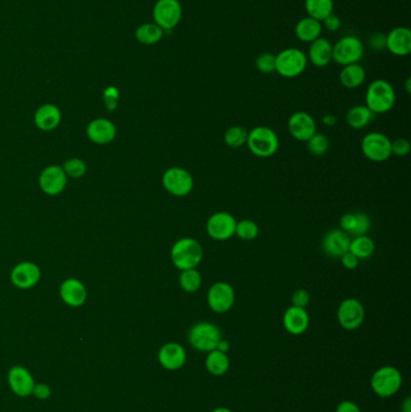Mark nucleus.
I'll return each instance as SVG.
<instances>
[{"label":"nucleus","mask_w":411,"mask_h":412,"mask_svg":"<svg viewBox=\"0 0 411 412\" xmlns=\"http://www.w3.org/2000/svg\"><path fill=\"white\" fill-rule=\"evenodd\" d=\"M203 247L201 242L193 238H181L174 242L170 250V260L180 272L187 269H197L203 260Z\"/></svg>","instance_id":"1"},{"label":"nucleus","mask_w":411,"mask_h":412,"mask_svg":"<svg viewBox=\"0 0 411 412\" xmlns=\"http://www.w3.org/2000/svg\"><path fill=\"white\" fill-rule=\"evenodd\" d=\"M396 102V91L389 81L375 80L368 86L365 92V107L374 115L386 114L392 110Z\"/></svg>","instance_id":"2"},{"label":"nucleus","mask_w":411,"mask_h":412,"mask_svg":"<svg viewBox=\"0 0 411 412\" xmlns=\"http://www.w3.org/2000/svg\"><path fill=\"white\" fill-rule=\"evenodd\" d=\"M246 145L256 157L269 158L278 152L280 141L271 128L258 126L250 131Z\"/></svg>","instance_id":"3"},{"label":"nucleus","mask_w":411,"mask_h":412,"mask_svg":"<svg viewBox=\"0 0 411 412\" xmlns=\"http://www.w3.org/2000/svg\"><path fill=\"white\" fill-rule=\"evenodd\" d=\"M189 343L193 349L199 352H210L216 350L220 340L222 339L220 328L214 323L208 321L193 324L189 331Z\"/></svg>","instance_id":"4"},{"label":"nucleus","mask_w":411,"mask_h":412,"mask_svg":"<svg viewBox=\"0 0 411 412\" xmlns=\"http://www.w3.org/2000/svg\"><path fill=\"white\" fill-rule=\"evenodd\" d=\"M403 376L397 368L385 366L379 368L370 380L374 393L382 399H387L398 393L402 388Z\"/></svg>","instance_id":"5"},{"label":"nucleus","mask_w":411,"mask_h":412,"mask_svg":"<svg viewBox=\"0 0 411 412\" xmlns=\"http://www.w3.org/2000/svg\"><path fill=\"white\" fill-rule=\"evenodd\" d=\"M308 67V57L299 48L288 47L276 55L275 72L280 77L295 79L299 77Z\"/></svg>","instance_id":"6"},{"label":"nucleus","mask_w":411,"mask_h":412,"mask_svg":"<svg viewBox=\"0 0 411 412\" xmlns=\"http://www.w3.org/2000/svg\"><path fill=\"white\" fill-rule=\"evenodd\" d=\"M164 190L174 197L189 196L194 187V180L189 171L180 166H172L162 176Z\"/></svg>","instance_id":"7"},{"label":"nucleus","mask_w":411,"mask_h":412,"mask_svg":"<svg viewBox=\"0 0 411 412\" xmlns=\"http://www.w3.org/2000/svg\"><path fill=\"white\" fill-rule=\"evenodd\" d=\"M364 55L363 43L360 38L353 35H346L338 40L333 46L332 60L339 65H350L358 63Z\"/></svg>","instance_id":"8"},{"label":"nucleus","mask_w":411,"mask_h":412,"mask_svg":"<svg viewBox=\"0 0 411 412\" xmlns=\"http://www.w3.org/2000/svg\"><path fill=\"white\" fill-rule=\"evenodd\" d=\"M391 139L380 132H372L364 136L361 149L367 159L374 163H382L390 159L392 156L391 151Z\"/></svg>","instance_id":"9"},{"label":"nucleus","mask_w":411,"mask_h":412,"mask_svg":"<svg viewBox=\"0 0 411 412\" xmlns=\"http://www.w3.org/2000/svg\"><path fill=\"white\" fill-rule=\"evenodd\" d=\"M154 21L164 32H169L180 23L182 5L179 0H157L152 11Z\"/></svg>","instance_id":"10"},{"label":"nucleus","mask_w":411,"mask_h":412,"mask_svg":"<svg viewBox=\"0 0 411 412\" xmlns=\"http://www.w3.org/2000/svg\"><path fill=\"white\" fill-rule=\"evenodd\" d=\"M337 317L340 327L345 331H356L362 326L365 317L363 304L355 298L344 299L339 305Z\"/></svg>","instance_id":"11"},{"label":"nucleus","mask_w":411,"mask_h":412,"mask_svg":"<svg viewBox=\"0 0 411 412\" xmlns=\"http://www.w3.org/2000/svg\"><path fill=\"white\" fill-rule=\"evenodd\" d=\"M236 220L226 211L215 213L206 222V233L216 241H226L236 235Z\"/></svg>","instance_id":"12"},{"label":"nucleus","mask_w":411,"mask_h":412,"mask_svg":"<svg viewBox=\"0 0 411 412\" xmlns=\"http://www.w3.org/2000/svg\"><path fill=\"white\" fill-rule=\"evenodd\" d=\"M208 305L215 314H226L236 303L234 288L224 281L215 282L208 292Z\"/></svg>","instance_id":"13"},{"label":"nucleus","mask_w":411,"mask_h":412,"mask_svg":"<svg viewBox=\"0 0 411 412\" xmlns=\"http://www.w3.org/2000/svg\"><path fill=\"white\" fill-rule=\"evenodd\" d=\"M67 185H68V176L63 171V168L57 164L43 168V171L39 176V186L45 194L50 197L60 194L65 191Z\"/></svg>","instance_id":"14"},{"label":"nucleus","mask_w":411,"mask_h":412,"mask_svg":"<svg viewBox=\"0 0 411 412\" xmlns=\"http://www.w3.org/2000/svg\"><path fill=\"white\" fill-rule=\"evenodd\" d=\"M10 279L18 289L33 288L41 279V270L38 264L33 262H21L13 267Z\"/></svg>","instance_id":"15"},{"label":"nucleus","mask_w":411,"mask_h":412,"mask_svg":"<svg viewBox=\"0 0 411 412\" xmlns=\"http://www.w3.org/2000/svg\"><path fill=\"white\" fill-rule=\"evenodd\" d=\"M287 127L292 138L302 142H306L315 133H317L315 119L313 116L304 111L295 112L288 119Z\"/></svg>","instance_id":"16"},{"label":"nucleus","mask_w":411,"mask_h":412,"mask_svg":"<svg viewBox=\"0 0 411 412\" xmlns=\"http://www.w3.org/2000/svg\"><path fill=\"white\" fill-rule=\"evenodd\" d=\"M351 237L343 230H332L322 239V250L332 258H340L349 252Z\"/></svg>","instance_id":"17"},{"label":"nucleus","mask_w":411,"mask_h":412,"mask_svg":"<svg viewBox=\"0 0 411 412\" xmlns=\"http://www.w3.org/2000/svg\"><path fill=\"white\" fill-rule=\"evenodd\" d=\"M87 136L97 145L112 144L117 135V128L110 119H95L90 121L86 129Z\"/></svg>","instance_id":"18"},{"label":"nucleus","mask_w":411,"mask_h":412,"mask_svg":"<svg viewBox=\"0 0 411 412\" xmlns=\"http://www.w3.org/2000/svg\"><path fill=\"white\" fill-rule=\"evenodd\" d=\"M187 361V352L184 346L177 343L163 345L159 352V364L164 369L175 371L182 368Z\"/></svg>","instance_id":"19"},{"label":"nucleus","mask_w":411,"mask_h":412,"mask_svg":"<svg viewBox=\"0 0 411 412\" xmlns=\"http://www.w3.org/2000/svg\"><path fill=\"white\" fill-rule=\"evenodd\" d=\"M60 295L65 305L80 307L87 300L86 286L79 279H67L60 286Z\"/></svg>","instance_id":"20"},{"label":"nucleus","mask_w":411,"mask_h":412,"mask_svg":"<svg viewBox=\"0 0 411 412\" xmlns=\"http://www.w3.org/2000/svg\"><path fill=\"white\" fill-rule=\"evenodd\" d=\"M283 324L286 332L291 335L298 336L304 334L310 324L308 311L297 306L288 307L283 314Z\"/></svg>","instance_id":"21"},{"label":"nucleus","mask_w":411,"mask_h":412,"mask_svg":"<svg viewBox=\"0 0 411 412\" xmlns=\"http://www.w3.org/2000/svg\"><path fill=\"white\" fill-rule=\"evenodd\" d=\"M10 387L15 394L22 398L29 397L34 391V378L29 371L21 366H13L8 376Z\"/></svg>","instance_id":"22"},{"label":"nucleus","mask_w":411,"mask_h":412,"mask_svg":"<svg viewBox=\"0 0 411 412\" xmlns=\"http://www.w3.org/2000/svg\"><path fill=\"white\" fill-rule=\"evenodd\" d=\"M386 50L404 57L411 52V32L407 27H396L386 35Z\"/></svg>","instance_id":"23"},{"label":"nucleus","mask_w":411,"mask_h":412,"mask_svg":"<svg viewBox=\"0 0 411 412\" xmlns=\"http://www.w3.org/2000/svg\"><path fill=\"white\" fill-rule=\"evenodd\" d=\"M372 227L370 217L365 213H344L340 218V230L349 234L352 238L367 235Z\"/></svg>","instance_id":"24"},{"label":"nucleus","mask_w":411,"mask_h":412,"mask_svg":"<svg viewBox=\"0 0 411 412\" xmlns=\"http://www.w3.org/2000/svg\"><path fill=\"white\" fill-rule=\"evenodd\" d=\"M62 112L55 104H43L35 111L34 124L41 132H52L60 124Z\"/></svg>","instance_id":"25"},{"label":"nucleus","mask_w":411,"mask_h":412,"mask_svg":"<svg viewBox=\"0 0 411 412\" xmlns=\"http://www.w3.org/2000/svg\"><path fill=\"white\" fill-rule=\"evenodd\" d=\"M333 45L325 38H318L310 44L308 51V62L317 67L325 68L332 62Z\"/></svg>","instance_id":"26"},{"label":"nucleus","mask_w":411,"mask_h":412,"mask_svg":"<svg viewBox=\"0 0 411 412\" xmlns=\"http://www.w3.org/2000/svg\"><path fill=\"white\" fill-rule=\"evenodd\" d=\"M365 77H367V72L364 70L363 67L358 63L345 65L339 74L340 84L349 90H355V88H358L360 86L363 85Z\"/></svg>","instance_id":"27"},{"label":"nucleus","mask_w":411,"mask_h":412,"mask_svg":"<svg viewBox=\"0 0 411 412\" xmlns=\"http://www.w3.org/2000/svg\"><path fill=\"white\" fill-rule=\"evenodd\" d=\"M322 28L321 22L306 16L297 23L295 32L300 41L311 44L316 39L321 38Z\"/></svg>","instance_id":"28"},{"label":"nucleus","mask_w":411,"mask_h":412,"mask_svg":"<svg viewBox=\"0 0 411 412\" xmlns=\"http://www.w3.org/2000/svg\"><path fill=\"white\" fill-rule=\"evenodd\" d=\"M231 366V359L227 353L221 352L219 350H213L208 352L206 358V369L209 374L215 378H220L228 373Z\"/></svg>","instance_id":"29"},{"label":"nucleus","mask_w":411,"mask_h":412,"mask_svg":"<svg viewBox=\"0 0 411 412\" xmlns=\"http://www.w3.org/2000/svg\"><path fill=\"white\" fill-rule=\"evenodd\" d=\"M374 119L375 115L365 105H356L350 107L346 112L347 124L356 131L367 127Z\"/></svg>","instance_id":"30"},{"label":"nucleus","mask_w":411,"mask_h":412,"mask_svg":"<svg viewBox=\"0 0 411 412\" xmlns=\"http://www.w3.org/2000/svg\"><path fill=\"white\" fill-rule=\"evenodd\" d=\"M374 251H375V244L373 239L368 235H360V237L351 238L349 252H351L352 255H356L358 260H368L373 255Z\"/></svg>","instance_id":"31"},{"label":"nucleus","mask_w":411,"mask_h":412,"mask_svg":"<svg viewBox=\"0 0 411 412\" xmlns=\"http://www.w3.org/2000/svg\"><path fill=\"white\" fill-rule=\"evenodd\" d=\"M164 35V30L156 23H144L135 30V39L142 45H154L159 43Z\"/></svg>","instance_id":"32"},{"label":"nucleus","mask_w":411,"mask_h":412,"mask_svg":"<svg viewBox=\"0 0 411 412\" xmlns=\"http://www.w3.org/2000/svg\"><path fill=\"white\" fill-rule=\"evenodd\" d=\"M335 1L333 0H305V10L309 18L322 22L330 13H333Z\"/></svg>","instance_id":"33"},{"label":"nucleus","mask_w":411,"mask_h":412,"mask_svg":"<svg viewBox=\"0 0 411 412\" xmlns=\"http://www.w3.org/2000/svg\"><path fill=\"white\" fill-rule=\"evenodd\" d=\"M179 284L186 293H196L203 284L201 272H198L197 269L182 270L179 277Z\"/></svg>","instance_id":"34"},{"label":"nucleus","mask_w":411,"mask_h":412,"mask_svg":"<svg viewBox=\"0 0 411 412\" xmlns=\"http://www.w3.org/2000/svg\"><path fill=\"white\" fill-rule=\"evenodd\" d=\"M248 135L249 132L241 126H233V127L228 128L224 136H223V140L224 144L227 145L228 147L231 149H240L241 146H244L248 140Z\"/></svg>","instance_id":"35"},{"label":"nucleus","mask_w":411,"mask_h":412,"mask_svg":"<svg viewBox=\"0 0 411 412\" xmlns=\"http://www.w3.org/2000/svg\"><path fill=\"white\" fill-rule=\"evenodd\" d=\"M260 228L257 223L252 220H241L236 222V235L244 241H251L257 238Z\"/></svg>","instance_id":"36"},{"label":"nucleus","mask_w":411,"mask_h":412,"mask_svg":"<svg viewBox=\"0 0 411 412\" xmlns=\"http://www.w3.org/2000/svg\"><path fill=\"white\" fill-rule=\"evenodd\" d=\"M306 146H308L309 152L314 154V156H323L330 149V140L325 134H320V133H315L308 141H306Z\"/></svg>","instance_id":"37"},{"label":"nucleus","mask_w":411,"mask_h":412,"mask_svg":"<svg viewBox=\"0 0 411 412\" xmlns=\"http://www.w3.org/2000/svg\"><path fill=\"white\" fill-rule=\"evenodd\" d=\"M62 168L67 176L72 179H81L87 173L86 161H82L80 158H70L65 161V166Z\"/></svg>","instance_id":"38"},{"label":"nucleus","mask_w":411,"mask_h":412,"mask_svg":"<svg viewBox=\"0 0 411 412\" xmlns=\"http://www.w3.org/2000/svg\"><path fill=\"white\" fill-rule=\"evenodd\" d=\"M255 65L258 72L262 74H266V75L273 74L276 68V55L271 52H263L261 55H258Z\"/></svg>","instance_id":"39"},{"label":"nucleus","mask_w":411,"mask_h":412,"mask_svg":"<svg viewBox=\"0 0 411 412\" xmlns=\"http://www.w3.org/2000/svg\"><path fill=\"white\" fill-rule=\"evenodd\" d=\"M410 141L405 138H397L393 141H391V151L392 154L397 157H405L410 153Z\"/></svg>","instance_id":"40"},{"label":"nucleus","mask_w":411,"mask_h":412,"mask_svg":"<svg viewBox=\"0 0 411 412\" xmlns=\"http://www.w3.org/2000/svg\"><path fill=\"white\" fill-rule=\"evenodd\" d=\"M104 102L107 110H115L119 105V99H120V92L116 88L115 86H109L105 88L103 93Z\"/></svg>","instance_id":"41"},{"label":"nucleus","mask_w":411,"mask_h":412,"mask_svg":"<svg viewBox=\"0 0 411 412\" xmlns=\"http://www.w3.org/2000/svg\"><path fill=\"white\" fill-rule=\"evenodd\" d=\"M292 306H297V307H303L305 309L310 303V294H309L306 289L299 288L296 289L291 297Z\"/></svg>","instance_id":"42"},{"label":"nucleus","mask_w":411,"mask_h":412,"mask_svg":"<svg viewBox=\"0 0 411 412\" xmlns=\"http://www.w3.org/2000/svg\"><path fill=\"white\" fill-rule=\"evenodd\" d=\"M368 45L374 51L386 50V35L382 33H374L369 36Z\"/></svg>","instance_id":"43"},{"label":"nucleus","mask_w":411,"mask_h":412,"mask_svg":"<svg viewBox=\"0 0 411 412\" xmlns=\"http://www.w3.org/2000/svg\"><path fill=\"white\" fill-rule=\"evenodd\" d=\"M321 23L322 27H325V29L330 32H337L342 27V20L335 13H330V16H327Z\"/></svg>","instance_id":"44"},{"label":"nucleus","mask_w":411,"mask_h":412,"mask_svg":"<svg viewBox=\"0 0 411 412\" xmlns=\"http://www.w3.org/2000/svg\"><path fill=\"white\" fill-rule=\"evenodd\" d=\"M340 260H342L344 268L347 270H355L360 264V260L356 255H352L351 252H346L345 255H342Z\"/></svg>","instance_id":"45"},{"label":"nucleus","mask_w":411,"mask_h":412,"mask_svg":"<svg viewBox=\"0 0 411 412\" xmlns=\"http://www.w3.org/2000/svg\"><path fill=\"white\" fill-rule=\"evenodd\" d=\"M33 394H34L38 399H48V397L51 395V388H50L48 385H45V383H39V385H35Z\"/></svg>","instance_id":"46"},{"label":"nucleus","mask_w":411,"mask_h":412,"mask_svg":"<svg viewBox=\"0 0 411 412\" xmlns=\"http://www.w3.org/2000/svg\"><path fill=\"white\" fill-rule=\"evenodd\" d=\"M335 412H362L360 406L352 400H344L338 404Z\"/></svg>","instance_id":"47"},{"label":"nucleus","mask_w":411,"mask_h":412,"mask_svg":"<svg viewBox=\"0 0 411 412\" xmlns=\"http://www.w3.org/2000/svg\"><path fill=\"white\" fill-rule=\"evenodd\" d=\"M322 124H325V126H328V127H332V126H335L337 124V117L335 115H325L322 117Z\"/></svg>","instance_id":"48"},{"label":"nucleus","mask_w":411,"mask_h":412,"mask_svg":"<svg viewBox=\"0 0 411 412\" xmlns=\"http://www.w3.org/2000/svg\"><path fill=\"white\" fill-rule=\"evenodd\" d=\"M229 349H231L229 343H228V341L223 340V339L220 340L219 345H217V347H216V350H219V351H221V352L224 353H227L228 351H229Z\"/></svg>","instance_id":"49"},{"label":"nucleus","mask_w":411,"mask_h":412,"mask_svg":"<svg viewBox=\"0 0 411 412\" xmlns=\"http://www.w3.org/2000/svg\"><path fill=\"white\" fill-rule=\"evenodd\" d=\"M402 412H411V399L409 397L403 403Z\"/></svg>","instance_id":"50"},{"label":"nucleus","mask_w":411,"mask_h":412,"mask_svg":"<svg viewBox=\"0 0 411 412\" xmlns=\"http://www.w3.org/2000/svg\"><path fill=\"white\" fill-rule=\"evenodd\" d=\"M211 412H233L231 411V408H216L215 410H213Z\"/></svg>","instance_id":"51"},{"label":"nucleus","mask_w":411,"mask_h":412,"mask_svg":"<svg viewBox=\"0 0 411 412\" xmlns=\"http://www.w3.org/2000/svg\"><path fill=\"white\" fill-rule=\"evenodd\" d=\"M410 77H409V79H407V84H405V87H407V93H410Z\"/></svg>","instance_id":"52"}]
</instances>
